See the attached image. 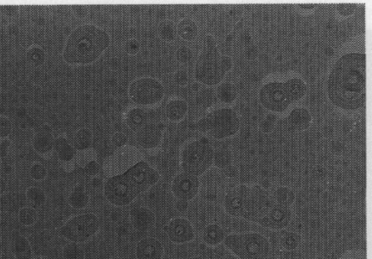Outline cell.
<instances>
[{
    "label": "cell",
    "mask_w": 372,
    "mask_h": 259,
    "mask_svg": "<svg viewBox=\"0 0 372 259\" xmlns=\"http://www.w3.org/2000/svg\"><path fill=\"white\" fill-rule=\"evenodd\" d=\"M292 215L291 207L276 203L265 217L257 224L270 231H283L291 224Z\"/></svg>",
    "instance_id": "cell-14"
},
{
    "label": "cell",
    "mask_w": 372,
    "mask_h": 259,
    "mask_svg": "<svg viewBox=\"0 0 372 259\" xmlns=\"http://www.w3.org/2000/svg\"><path fill=\"white\" fill-rule=\"evenodd\" d=\"M135 149L132 147H122L110 158L107 166H111L110 174L112 176L125 174L131 167L141 162L139 152Z\"/></svg>",
    "instance_id": "cell-15"
},
{
    "label": "cell",
    "mask_w": 372,
    "mask_h": 259,
    "mask_svg": "<svg viewBox=\"0 0 372 259\" xmlns=\"http://www.w3.org/2000/svg\"><path fill=\"white\" fill-rule=\"evenodd\" d=\"M328 96L337 107L346 111L362 108L366 100V56L351 53L343 56L331 70Z\"/></svg>",
    "instance_id": "cell-1"
},
{
    "label": "cell",
    "mask_w": 372,
    "mask_h": 259,
    "mask_svg": "<svg viewBox=\"0 0 372 259\" xmlns=\"http://www.w3.org/2000/svg\"><path fill=\"white\" fill-rule=\"evenodd\" d=\"M47 169L41 164H34L31 169V176L37 181H44L47 177Z\"/></svg>",
    "instance_id": "cell-40"
},
{
    "label": "cell",
    "mask_w": 372,
    "mask_h": 259,
    "mask_svg": "<svg viewBox=\"0 0 372 259\" xmlns=\"http://www.w3.org/2000/svg\"><path fill=\"white\" fill-rule=\"evenodd\" d=\"M275 204L274 199L266 189L258 186L252 187L250 207L244 221L258 223Z\"/></svg>",
    "instance_id": "cell-13"
},
{
    "label": "cell",
    "mask_w": 372,
    "mask_h": 259,
    "mask_svg": "<svg viewBox=\"0 0 372 259\" xmlns=\"http://www.w3.org/2000/svg\"><path fill=\"white\" fill-rule=\"evenodd\" d=\"M111 259H121V258H119V257H114V258H112Z\"/></svg>",
    "instance_id": "cell-49"
},
{
    "label": "cell",
    "mask_w": 372,
    "mask_h": 259,
    "mask_svg": "<svg viewBox=\"0 0 372 259\" xmlns=\"http://www.w3.org/2000/svg\"><path fill=\"white\" fill-rule=\"evenodd\" d=\"M84 170L86 175L94 178L99 174L101 166L96 160H93L84 166Z\"/></svg>",
    "instance_id": "cell-45"
},
{
    "label": "cell",
    "mask_w": 372,
    "mask_h": 259,
    "mask_svg": "<svg viewBox=\"0 0 372 259\" xmlns=\"http://www.w3.org/2000/svg\"><path fill=\"white\" fill-rule=\"evenodd\" d=\"M33 259H46V258H42V257H37V258H33Z\"/></svg>",
    "instance_id": "cell-48"
},
{
    "label": "cell",
    "mask_w": 372,
    "mask_h": 259,
    "mask_svg": "<svg viewBox=\"0 0 372 259\" xmlns=\"http://www.w3.org/2000/svg\"><path fill=\"white\" fill-rule=\"evenodd\" d=\"M164 252L162 243L154 238L141 240L136 248V255L138 259H161Z\"/></svg>",
    "instance_id": "cell-20"
},
{
    "label": "cell",
    "mask_w": 372,
    "mask_h": 259,
    "mask_svg": "<svg viewBox=\"0 0 372 259\" xmlns=\"http://www.w3.org/2000/svg\"><path fill=\"white\" fill-rule=\"evenodd\" d=\"M358 8L357 4H340L337 6L338 12L343 16H350Z\"/></svg>",
    "instance_id": "cell-44"
},
{
    "label": "cell",
    "mask_w": 372,
    "mask_h": 259,
    "mask_svg": "<svg viewBox=\"0 0 372 259\" xmlns=\"http://www.w3.org/2000/svg\"><path fill=\"white\" fill-rule=\"evenodd\" d=\"M159 35L164 41H174L178 35L176 25L169 20L162 21L159 26Z\"/></svg>",
    "instance_id": "cell-31"
},
{
    "label": "cell",
    "mask_w": 372,
    "mask_h": 259,
    "mask_svg": "<svg viewBox=\"0 0 372 259\" xmlns=\"http://www.w3.org/2000/svg\"><path fill=\"white\" fill-rule=\"evenodd\" d=\"M109 33L94 24L77 27L69 36L64 58L71 65H85L97 61L109 48Z\"/></svg>",
    "instance_id": "cell-2"
},
{
    "label": "cell",
    "mask_w": 372,
    "mask_h": 259,
    "mask_svg": "<svg viewBox=\"0 0 372 259\" xmlns=\"http://www.w3.org/2000/svg\"><path fill=\"white\" fill-rule=\"evenodd\" d=\"M129 94L134 103L141 107H151L164 99L165 90L162 83L152 77H141L129 85Z\"/></svg>",
    "instance_id": "cell-9"
},
{
    "label": "cell",
    "mask_w": 372,
    "mask_h": 259,
    "mask_svg": "<svg viewBox=\"0 0 372 259\" xmlns=\"http://www.w3.org/2000/svg\"><path fill=\"white\" fill-rule=\"evenodd\" d=\"M90 196L84 186H76L69 197V203L76 209H82L88 206Z\"/></svg>",
    "instance_id": "cell-26"
},
{
    "label": "cell",
    "mask_w": 372,
    "mask_h": 259,
    "mask_svg": "<svg viewBox=\"0 0 372 259\" xmlns=\"http://www.w3.org/2000/svg\"><path fill=\"white\" fill-rule=\"evenodd\" d=\"M223 243L238 259H267L271 252V245L268 238L257 232L228 235Z\"/></svg>",
    "instance_id": "cell-6"
},
{
    "label": "cell",
    "mask_w": 372,
    "mask_h": 259,
    "mask_svg": "<svg viewBox=\"0 0 372 259\" xmlns=\"http://www.w3.org/2000/svg\"><path fill=\"white\" fill-rule=\"evenodd\" d=\"M26 196L28 202L33 206H40L46 201L45 193L39 188L31 187L27 189Z\"/></svg>",
    "instance_id": "cell-33"
},
{
    "label": "cell",
    "mask_w": 372,
    "mask_h": 259,
    "mask_svg": "<svg viewBox=\"0 0 372 259\" xmlns=\"http://www.w3.org/2000/svg\"><path fill=\"white\" fill-rule=\"evenodd\" d=\"M267 259H278V258H274V257H271V258H268Z\"/></svg>",
    "instance_id": "cell-50"
},
{
    "label": "cell",
    "mask_w": 372,
    "mask_h": 259,
    "mask_svg": "<svg viewBox=\"0 0 372 259\" xmlns=\"http://www.w3.org/2000/svg\"><path fill=\"white\" fill-rule=\"evenodd\" d=\"M111 142L116 148L121 149L126 147L129 138L125 134L117 132L111 137Z\"/></svg>",
    "instance_id": "cell-42"
},
{
    "label": "cell",
    "mask_w": 372,
    "mask_h": 259,
    "mask_svg": "<svg viewBox=\"0 0 372 259\" xmlns=\"http://www.w3.org/2000/svg\"><path fill=\"white\" fill-rule=\"evenodd\" d=\"M288 120L296 131L303 132L311 126L312 116L307 109L296 108L289 115Z\"/></svg>",
    "instance_id": "cell-22"
},
{
    "label": "cell",
    "mask_w": 372,
    "mask_h": 259,
    "mask_svg": "<svg viewBox=\"0 0 372 259\" xmlns=\"http://www.w3.org/2000/svg\"><path fill=\"white\" fill-rule=\"evenodd\" d=\"M178 35L184 41H193L198 35V26L191 18L181 20L176 25Z\"/></svg>",
    "instance_id": "cell-25"
},
{
    "label": "cell",
    "mask_w": 372,
    "mask_h": 259,
    "mask_svg": "<svg viewBox=\"0 0 372 259\" xmlns=\"http://www.w3.org/2000/svg\"><path fill=\"white\" fill-rule=\"evenodd\" d=\"M94 142V135L89 128H81L76 132L73 139V144L76 149L82 152L89 150Z\"/></svg>",
    "instance_id": "cell-27"
},
{
    "label": "cell",
    "mask_w": 372,
    "mask_h": 259,
    "mask_svg": "<svg viewBox=\"0 0 372 259\" xmlns=\"http://www.w3.org/2000/svg\"><path fill=\"white\" fill-rule=\"evenodd\" d=\"M274 200L278 204L291 207L296 200V195L291 188L281 186L275 191Z\"/></svg>",
    "instance_id": "cell-29"
},
{
    "label": "cell",
    "mask_w": 372,
    "mask_h": 259,
    "mask_svg": "<svg viewBox=\"0 0 372 259\" xmlns=\"http://www.w3.org/2000/svg\"><path fill=\"white\" fill-rule=\"evenodd\" d=\"M125 50L130 56H136L141 51L140 42L136 38L128 40L125 44Z\"/></svg>",
    "instance_id": "cell-43"
},
{
    "label": "cell",
    "mask_w": 372,
    "mask_h": 259,
    "mask_svg": "<svg viewBox=\"0 0 372 259\" xmlns=\"http://www.w3.org/2000/svg\"><path fill=\"white\" fill-rule=\"evenodd\" d=\"M14 253L18 259H31V249L28 240L22 236H19L14 244Z\"/></svg>",
    "instance_id": "cell-32"
},
{
    "label": "cell",
    "mask_w": 372,
    "mask_h": 259,
    "mask_svg": "<svg viewBox=\"0 0 372 259\" xmlns=\"http://www.w3.org/2000/svg\"><path fill=\"white\" fill-rule=\"evenodd\" d=\"M193 56V51L189 47L183 46L177 50L176 58L182 65L189 64L192 61Z\"/></svg>",
    "instance_id": "cell-39"
},
{
    "label": "cell",
    "mask_w": 372,
    "mask_h": 259,
    "mask_svg": "<svg viewBox=\"0 0 372 259\" xmlns=\"http://www.w3.org/2000/svg\"><path fill=\"white\" fill-rule=\"evenodd\" d=\"M308 90L307 84L301 78L283 82L265 84L259 92L263 106L273 112H283L294 102L302 100Z\"/></svg>",
    "instance_id": "cell-4"
},
{
    "label": "cell",
    "mask_w": 372,
    "mask_h": 259,
    "mask_svg": "<svg viewBox=\"0 0 372 259\" xmlns=\"http://www.w3.org/2000/svg\"><path fill=\"white\" fill-rule=\"evenodd\" d=\"M252 187L239 185L230 191L224 199L226 212L234 218L244 220L249 210Z\"/></svg>",
    "instance_id": "cell-12"
},
{
    "label": "cell",
    "mask_w": 372,
    "mask_h": 259,
    "mask_svg": "<svg viewBox=\"0 0 372 259\" xmlns=\"http://www.w3.org/2000/svg\"><path fill=\"white\" fill-rule=\"evenodd\" d=\"M64 259H85L86 253L78 243H71L66 245L63 250Z\"/></svg>",
    "instance_id": "cell-37"
},
{
    "label": "cell",
    "mask_w": 372,
    "mask_h": 259,
    "mask_svg": "<svg viewBox=\"0 0 372 259\" xmlns=\"http://www.w3.org/2000/svg\"><path fill=\"white\" fill-rule=\"evenodd\" d=\"M301 237L294 232L285 233L281 238V245L286 250H294L297 249L301 243Z\"/></svg>",
    "instance_id": "cell-35"
},
{
    "label": "cell",
    "mask_w": 372,
    "mask_h": 259,
    "mask_svg": "<svg viewBox=\"0 0 372 259\" xmlns=\"http://www.w3.org/2000/svg\"><path fill=\"white\" fill-rule=\"evenodd\" d=\"M215 150L208 139L187 144L181 155V168L186 174L200 177L213 165Z\"/></svg>",
    "instance_id": "cell-7"
},
{
    "label": "cell",
    "mask_w": 372,
    "mask_h": 259,
    "mask_svg": "<svg viewBox=\"0 0 372 259\" xmlns=\"http://www.w3.org/2000/svg\"><path fill=\"white\" fill-rule=\"evenodd\" d=\"M19 221L24 226H34L37 221L36 211L30 207L22 208L19 213Z\"/></svg>",
    "instance_id": "cell-38"
},
{
    "label": "cell",
    "mask_w": 372,
    "mask_h": 259,
    "mask_svg": "<svg viewBox=\"0 0 372 259\" xmlns=\"http://www.w3.org/2000/svg\"><path fill=\"white\" fill-rule=\"evenodd\" d=\"M217 96L221 102L226 104L232 103L237 97L235 86L230 82L220 83L217 90Z\"/></svg>",
    "instance_id": "cell-30"
},
{
    "label": "cell",
    "mask_w": 372,
    "mask_h": 259,
    "mask_svg": "<svg viewBox=\"0 0 372 259\" xmlns=\"http://www.w3.org/2000/svg\"><path fill=\"white\" fill-rule=\"evenodd\" d=\"M167 232L170 240L176 244L188 243L195 238L192 224L184 218L172 220L168 226Z\"/></svg>",
    "instance_id": "cell-17"
},
{
    "label": "cell",
    "mask_w": 372,
    "mask_h": 259,
    "mask_svg": "<svg viewBox=\"0 0 372 259\" xmlns=\"http://www.w3.org/2000/svg\"><path fill=\"white\" fill-rule=\"evenodd\" d=\"M241 122L238 114L228 107L214 110L192 122L190 128L216 140L235 136L239 131Z\"/></svg>",
    "instance_id": "cell-5"
},
{
    "label": "cell",
    "mask_w": 372,
    "mask_h": 259,
    "mask_svg": "<svg viewBox=\"0 0 372 259\" xmlns=\"http://www.w3.org/2000/svg\"><path fill=\"white\" fill-rule=\"evenodd\" d=\"M199 180L198 177L181 172L172 183V192L178 200L190 201L198 194Z\"/></svg>",
    "instance_id": "cell-16"
},
{
    "label": "cell",
    "mask_w": 372,
    "mask_h": 259,
    "mask_svg": "<svg viewBox=\"0 0 372 259\" xmlns=\"http://www.w3.org/2000/svg\"><path fill=\"white\" fill-rule=\"evenodd\" d=\"M189 204L184 200H178L176 203V208L180 212H186L188 208Z\"/></svg>",
    "instance_id": "cell-46"
},
{
    "label": "cell",
    "mask_w": 372,
    "mask_h": 259,
    "mask_svg": "<svg viewBox=\"0 0 372 259\" xmlns=\"http://www.w3.org/2000/svg\"><path fill=\"white\" fill-rule=\"evenodd\" d=\"M104 193L106 200L116 206H129L139 196L124 174L108 179L104 184Z\"/></svg>",
    "instance_id": "cell-10"
},
{
    "label": "cell",
    "mask_w": 372,
    "mask_h": 259,
    "mask_svg": "<svg viewBox=\"0 0 372 259\" xmlns=\"http://www.w3.org/2000/svg\"><path fill=\"white\" fill-rule=\"evenodd\" d=\"M317 5L314 4H299V6L301 9H306V10H311L316 8Z\"/></svg>",
    "instance_id": "cell-47"
},
{
    "label": "cell",
    "mask_w": 372,
    "mask_h": 259,
    "mask_svg": "<svg viewBox=\"0 0 372 259\" xmlns=\"http://www.w3.org/2000/svg\"><path fill=\"white\" fill-rule=\"evenodd\" d=\"M216 95L210 88H201L196 92L195 103L198 107L206 110L211 107L215 102Z\"/></svg>",
    "instance_id": "cell-28"
},
{
    "label": "cell",
    "mask_w": 372,
    "mask_h": 259,
    "mask_svg": "<svg viewBox=\"0 0 372 259\" xmlns=\"http://www.w3.org/2000/svg\"><path fill=\"white\" fill-rule=\"evenodd\" d=\"M56 149L60 159L63 161H71L75 155L74 147L64 138L57 141Z\"/></svg>",
    "instance_id": "cell-34"
},
{
    "label": "cell",
    "mask_w": 372,
    "mask_h": 259,
    "mask_svg": "<svg viewBox=\"0 0 372 259\" xmlns=\"http://www.w3.org/2000/svg\"><path fill=\"white\" fill-rule=\"evenodd\" d=\"M126 122L132 131L137 132L149 122V115L143 108L134 107L127 112Z\"/></svg>",
    "instance_id": "cell-24"
},
{
    "label": "cell",
    "mask_w": 372,
    "mask_h": 259,
    "mask_svg": "<svg viewBox=\"0 0 372 259\" xmlns=\"http://www.w3.org/2000/svg\"><path fill=\"white\" fill-rule=\"evenodd\" d=\"M101 223L93 213L75 216L60 229L61 235L71 243H85L94 238L99 231Z\"/></svg>",
    "instance_id": "cell-8"
},
{
    "label": "cell",
    "mask_w": 372,
    "mask_h": 259,
    "mask_svg": "<svg viewBox=\"0 0 372 259\" xmlns=\"http://www.w3.org/2000/svg\"><path fill=\"white\" fill-rule=\"evenodd\" d=\"M232 68V59L221 54L215 38L212 35L206 36L196 62V81L209 88L219 85Z\"/></svg>",
    "instance_id": "cell-3"
},
{
    "label": "cell",
    "mask_w": 372,
    "mask_h": 259,
    "mask_svg": "<svg viewBox=\"0 0 372 259\" xmlns=\"http://www.w3.org/2000/svg\"><path fill=\"white\" fill-rule=\"evenodd\" d=\"M139 195L155 186L160 180L158 171L149 163L141 161L124 174Z\"/></svg>",
    "instance_id": "cell-11"
},
{
    "label": "cell",
    "mask_w": 372,
    "mask_h": 259,
    "mask_svg": "<svg viewBox=\"0 0 372 259\" xmlns=\"http://www.w3.org/2000/svg\"><path fill=\"white\" fill-rule=\"evenodd\" d=\"M190 75L186 70H179L174 75V80L179 86H186L189 83Z\"/></svg>",
    "instance_id": "cell-41"
},
{
    "label": "cell",
    "mask_w": 372,
    "mask_h": 259,
    "mask_svg": "<svg viewBox=\"0 0 372 259\" xmlns=\"http://www.w3.org/2000/svg\"><path fill=\"white\" fill-rule=\"evenodd\" d=\"M223 228L218 224L206 226L202 233L203 242L209 246L215 247L223 243L226 238Z\"/></svg>",
    "instance_id": "cell-23"
},
{
    "label": "cell",
    "mask_w": 372,
    "mask_h": 259,
    "mask_svg": "<svg viewBox=\"0 0 372 259\" xmlns=\"http://www.w3.org/2000/svg\"><path fill=\"white\" fill-rule=\"evenodd\" d=\"M163 130L160 125L148 122L136 132V139L139 145L145 149L158 147L162 140Z\"/></svg>",
    "instance_id": "cell-18"
},
{
    "label": "cell",
    "mask_w": 372,
    "mask_h": 259,
    "mask_svg": "<svg viewBox=\"0 0 372 259\" xmlns=\"http://www.w3.org/2000/svg\"><path fill=\"white\" fill-rule=\"evenodd\" d=\"M231 153L226 149H220L215 152L213 164L219 169H226L232 164Z\"/></svg>",
    "instance_id": "cell-36"
},
{
    "label": "cell",
    "mask_w": 372,
    "mask_h": 259,
    "mask_svg": "<svg viewBox=\"0 0 372 259\" xmlns=\"http://www.w3.org/2000/svg\"><path fill=\"white\" fill-rule=\"evenodd\" d=\"M188 112V104L181 98L170 100L165 107V115L174 122L183 120Z\"/></svg>",
    "instance_id": "cell-21"
},
{
    "label": "cell",
    "mask_w": 372,
    "mask_h": 259,
    "mask_svg": "<svg viewBox=\"0 0 372 259\" xmlns=\"http://www.w3.org/2000/svg\"><path fill=\"white\" fill-rule=\"evenodd\" d=\"M130 217L134 228L139 231H149L156 224V216L147 207L139 206L132 208Z\"/></svg>",
    "instance_id": "cell-19"
}]
</instances>
